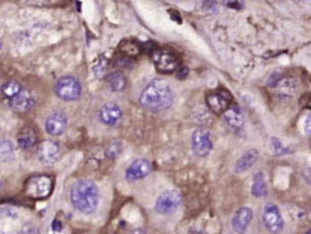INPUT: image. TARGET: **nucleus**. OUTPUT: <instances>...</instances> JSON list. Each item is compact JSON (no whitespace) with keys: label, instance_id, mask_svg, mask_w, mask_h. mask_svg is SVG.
<instances>
[{"label":"nucleus","instance_id":"1","mask_svg":"<svg viewBox=\"0 0 311 234\" xmlns=\"http://www.w3.org/2000/svg\"><path fill=\"white\" fill-rule=\"evenodd\" d=\"M174 95L166 80L154 79L150 82L140 96L139 102L149 111L158 112L172 106Z\"/></svg>","mask_w":311,"mask_h":234},{"label":"nucleus","instance_id":"2","mask_svg":"<svg viewBox=\"0 0 311 234\" xmlns=\"http://www.w3.org/2000/svg\"><path fill=\"white\" fill-rule=\"evenodd\" d=\"M99 189L90 179H79L72 185L71 202L78 212L92 214L99 205Z\"/></svg>","mask_w":311,"mask_h":234},{"label":"nucleus","instance_id":"3","mask_svg":"<svg viewBox=\"0 0 311 234\" xmlns=\"http://www.w3.org/2000/svg\"><path fill=\"white\" fill-rule=\"evenodd\" d=\"M53 178L50 176L47 175H39L31 177L25 184V195L33 200H39V199H46L50 195L53 190Z\"/></svg>","mask_w":311,"mask_h":234},{"label":"nucleus","instance_id":"4","mask_svg":"<svg viewBox=\"0 0 311 234\" xmlns=\"http://www.w3.org/2000/svg\"><path fill=\"white\" fill-rule=\"evenodd\" d=\"M54 91L60 99L66 100V102H73L81 96V85L74 76L67 75L62 76L56 82Z\"/></svg>","mask_w":311,"mask_h":234},{"label":"nucleus","instance_id":"5","mask_svg":"<svg viewBox=\"0 0 311 234\" xmlns=\"http://www.w3.org/2000/svg\"><path fill=\"white\" fill-rule=\"evenodd\" d=\"M154 66H155L156 71L162 74H170L176 71L179 66V61L176 56L173 54L168 49L163 48H155L150 53Z\"/></svg>","mask_w":311,"mask_h":234},{"label":"nucleus","instance_id":"6","mask_svg":"<svg viewBox=\"0 0 311 234\" xmlns=\"http://www.w3.org/2000/svg\"><path fill=\"white\" fill-rule=\"evenodd\" d=\"M233 97L226 89L213 90L205 95V102L207 108L213 113H224L227 109L232 105Z\"/></svg>","mask_w":311,"mask_h":234},{"label":"nucleus","instance_id":"7","mask_svg":"<svg viewBox=\"0 0 311 234\" xmlns=\"http://www.w3.org/2000/svg\"><path fill=\"white\" fill-rule=\"evenodd\" d=\"M183 202L182 193L176 190H166L156 200L155 210L162 215H169L179 208Z\"/></svg>","mask_w":311,"mask_h":234},{"label":"nucleus","instance_id":"8","mask_svg":"<svg viewBox=\"0 0 311 234\" xmlns=\"http://www.w3.org/2000/svg\"><path fill=\"white\" fill-rule=\"evenodd\" d=\"M262 222L266 229L273 234H279L284 229V220L278 207L274 203H266L262 207Z\"/></svg>","mask_w":311,"mask_h":234},{"label":"nucleus","instance_id":"9","mask_svg":"<svg viewBox=\"0 0 311 234\" xmlns=\"http://www.w3.org/2000/svg\"><path fill=\"white\" fill-rule=\"evenodd\" d=\"M192 150L197 157L204 158L209 155L212 149V139L206 129H196L191 139Z\"/></svg>","mask_w":311,"mask_h":234},{"label":"nucleus","instance_id":"10","mask_svg":"<svg viewBox=\"0 0 311 234\" xmlns=\"http://www.w3.org/2000/svg\"><path fill=\"white\" fill-rule=\"evenodd\" d=\"M37 155L39 162H41L43 165L52 166L54 165L55 163H58L60 157H61V147H60V145L56 141L46 140V141H42L38 145Z\"/></svg>","mask_w":311,"mask_h":234},{"label":"nucleus","instance_id":"11","mask_svg":"<svg viewBox=\"0 0 311 234\" xmlns=\"http://www.w3.org/2000/svg\"><path fill=\"white\" fill-rule=\"evenodd\" d=\"M153 166L152 163L147 159H137L130 164L125 171V178L129 182H135V180L145 178L152 172Z\"/></svg>","mask_w":311,"mask_h":234},{"label":"nucleus","instance_id":"12","mask_svg":"<svg viewBox=\"0 0 311 234\" xmlns=\"http://www.w3.org/2000/svg\"><path fill=\"white\" fill-rule=\"evenodd\" d=\"M67 116L62 111H54L46 121L47 133L53 136H59L63 134L67 128Z\"/></svg>","mask_w":311,"mask_h":234},{"label":"nucleus","instance_id":"13","mask_svg":"<svg viewBox=\"0 0 311 234\" xmlns=\"http://www.w3.org/2000/svg\"><path fill=\"white\" fill-rule=\"evenodd\" d=\"M36 104V99L33 95L28 90H23V91L17 95L15 98L9 99L10 108L18 112H26L31 110Z\"/></svg>","mask_w":311,"mask_h":234},{"label":"nucleus","instance_id":"14","mask_svg":"<svg viewBox=\"0 0 311 234\" xmlns=\"http://www.w3.org/2000/svg\"><path fill=\"white\" fill-rule=\"evenodd\" d=\"M122 109L113 102L106 103L99 110L100 122L106 126H116L119 122V120L122 119Z\"/></svg>","mask_w":311,"mask_h":234},{"label":"nucleus","instance_id":"15","mask_svg":"<svg viewBox=\"0 0 311 234\" xmlns=\"http://www.w3.org/2000/svg\"><path fill=\"white\" fill-rule=\"evenodd\" d=\"M252 219H253L252 208H249V207H241L233 216L232 220L233 229L239 234L246 233L249 223L252 222Z\"/></svg>","mask_w":311,"mask_h":234},{"label":"nucleus","instance_id":"16","mask_svg":"<svg viewBox=\"0 0 311 234\" xmlns=\"http://www.w3.org/2000/svg\"><path fill=\"white\" fill-rule=\"evenodd\" d=\"M223 119L230 128L234 130H241L245 126V116L242 109L237 104H232L223 113Z\"/></svg>","mask_w":311,"mask_h":234},{"label":"nucleus","instance_id":"17","mask_svg":"<svg viewBox=\"0 0 311 234\" xmlns=\"http://www.w3.org/2000/svg\"><path fill=\"white\" fill-rule=\"evenodd\" d=\"M38 135L35 128L24 127L17 135V143L22 149H29L37 143Z\"/></svg>","mask_w":311,"mask_h":234},{"label":"nucleus","instance_id":"18","mask_svg":"<svg viewBox=\"0 0 311 234\" xmlns=\"http://www.w3.org/2000/svg\"><path fill=\"white\" fill-rule=\"evenodd\" d=\"M257 158H259V152L256 149H249L243 154L241 158L237 160L235 164V172L236 173H243L252 167L254 164L256 163Z\"/></svg>","mask_w":311,"mask_h":234},{"label":"nucleus","instance_id":"19","mask_svg":"<svg viewBox=\"0 0 311 234\" xmlns=\"http://www.w3.org/2000/svg\"><path fill=\"white\" fill-rule=\"evenodd\" d=\"M106 82H108L110 89L115 92H122L126 89L128 85V79L123 74L122 72H113L106 76Z\"/></svg>","mask_w":311,"mask_h":234},{"label":"nucleus","instance_id":"20","mask_svg":"<svg viewBox=\"0 0 311 234\" xmlns=\"http://www.w3.org/2000/svg\"><path fill=\"white\" fill-rule=\"evenodd\" d=\"M269 192L267 189V183L262 172H257L253 177L252 184V195L255 197H265Z\"/></svg>","mask_w":311,"mask_h":234},{"label":"nucleus","instance_id":"21","mask_svg":"<svg viewBox=\"0 0 311 234\" xmlns=\"http://www.w3.org/2000/svg\"><path fill=\"white\" fill-rule=\"evenodd\" d=\"M15 158V147L10 140L0 139V163H8Z\"/></svg>","mask_w":311,"mask_h":234},{"label":"nucleus","instance_id":"22","mask_svg":"<svg viewBox=\"0 0 311 234\" xmlns=\"http://www.w3.org/2000/svg\"><path fill=\"white\" fill-rule=\"evenodd\" d=\"M119 50L120 53H122V55L126 56V58H134V56H137L141 54L142 49L141 46L139 45V43L134 42V41H129V40H126V41H123L119 45Z\"/></svg>","mask_w":311,"mask_h":234},{"label":"nucleus","instance_id":"23","mask_svg":"<svg viewBox=\"0 0 311 234\" xmlns=\"http://www.w3.org/2000/svg\"><path fill=\"white\" fill-rule=\"evenodd\" d=\"M23 90L24 89H23L21 83L16 82V80H10V82L3 84L2 93L6 97V98L12 99L15 98L17 95H19Z\"/></svg>","mask_w":311,"mask_h":234},{"label":"nucleus","instance_id":"24","mask_svg":"<svg viewBox=\"0 0 311 234\" xmlns=\"http://www.w3.org/2000/svg\"><path fill=\"white\" fill-rule=\"evenodd\" d=\"M272 149H273L274 154H277V155H285V154H290L291 153V149L284 146L283 142L277 138L272 139Z\"/></svg>","mask_w":311,"mask_h":234},{"label":"nucleus","instance_id":"25","mask_svg":"<svg viewBox=\"0 0 311 234\" xmlns=\"http://www.w3.org/2000/svg\"><path fill=\"white\" fill-rule=\"evenodd\" d=\"M108 62H106V60H104L103 58H100L98 60V62L96 63L95 67H93V72H95V75L97 78H103V76H105V72L106 68H108Z\"/></svg>","mask_w":311,"mask_h":234},{"label":"nucleus","instance_id":"26","mask_svg":"<svg viewBox=\"0 0 311 234\" xmlns=\"http://www.w3.org/2000/svg\"><path fill=\"white\" fill-rule=\"evenodd\" d=\"M120 152H122V146H120V143H118V142L111 143V145L108 147V149L105 150L106 155H108L110 159L116 158V157L118 155Z\"/></svg>","mask_w":311,"mask_h":234},{"label":"nucleus","instance_id":"27","mask_svg":"<svg viewBox=\"0 0 311 234\" xmlns=\"http://www.w3.org/2000/svg\"><path fill=\"white\" fill-rule=\"evenodd\" d=\"M116 66L119 67H125V68H130V67L134 66V61L130 58H126V56L122 55L120 58L116 60Z\"/></svg>","mask_w":311,"mask_h":234},{"label":"nucleus","instance_id":"28","mask_svg":"<svg viewBox=\"0 0 311 234\" xmlns=\"http://www.w3.org/2000/svg\"><path fill=\"white\" fill-rule=\"evenodd\" d=\"M21 234H39V230L37 229V227L31 226V225H26V226L23 227Z\"/></svg>","mask_w":311,"mask_h":234},{"label":"nucleus","instance_id":"29","mask_svg":"<svg viewBox=\"0 0 311 234\" xmlns=\"http://www.w3.org/2000/svg\"><path fill=\"white\" fill-rule=\"evenodd\" d=\"M304 132L306 133V135L311 136V112L304 120Z\"/></svg>","mask_w":311,"mask_h":234},{"label":"nucleus","instance_id":"30","mask_svg":"<svg viewBox=\"0 0 311 234\" xmlns=\"http://www.w3.org/2000/svg\"><path fill=\"white\" fill-rule=\"evenodd\" d=\"M302 175L304 177V179L306 180V183L309 184V185H311V167H306V169H304Z\"/></svg>","mask_w":311,"mask_h":234},{"label":"nucleus","instance_id":"31","mask_svg":"<svg viewBox=\"0 0 311 234\" xmlns=\"http://www.w3.org/2000/svg\"><path fill=\"white\" fill-rule=\"evenodd\" d=\"M187 74H189V68H187V67H182V68L178 71V74H176V76H178L179 79H185Z\"/></svg>","mask_w":311,"mask_h":234},{"label":"nucleus","instance_id":"32","mask_svg":"<svg viewBox=\"0 0 311 234\" xmlns=\"http://www.w3.org/2000/svg\"><path fill=\"white\" fill-rule=\"evenodd\" d=\"M53 229H54L55 232H61L62 230V225L59 220H54V221H53Z\"/></svg>","mask_w":311,"mask_h":234},{"label":"nucleus","instance_id":"33","mask_svg":"<svg viewBox=\"0 0 311 234\" xmlns=\"http://www.w3.org/2000/svg\"><path fill=\"white\" fill-rule=\"evenodd\" d=\"M227 5L230 6L232 9H241L242 8V3H239V2H228L227 3Z\"/></svg>","mask_w":311,"mask_h":234},{"label":"nucleus","instance_id":"34","mask_svg":"<svg viewBox=\"0 0 311 234\" xmlns=\"http://www.w3.org/2000/svg\"><path fill=\"white\" fill-rule=\"evenodd\" d=\"M132 234H147V233L145 232V230H142V229H136V230H134Z\"/></svg>","mask_w":311,"mask_h":234},{"label":"nucleus","instance_id":"35","mask_svg":"<svg viewBox=\"0 0 311 234\" xmlns=\"http://www.w3.org/2000/svg\"><path fill=\"white\" fill-rule=\"evenodd\" d=\"M2 88H3V84H2V79H0V91H2Z\"/></svg>","mask_w":311,"mask_h":234},{"label":"nucleus","instance_id":"36","mask_svg":"<svg viewBox=\"0 0 311 234\" xmlns=\"http://www.w3.org/2000/svg\"><path fill=\"white\" fill-rule=\"evenodd\" d=\"M307 106H309V108H311V99H310V102L307 103Z\"/></svg>","mask_w":311,"mask_h":234},{"label":"nucleus","instance_id":"37","mask_svg":"<svg viewBox=\"0 0 311 234\" xmlns=\"http://www.w3.org/2000/svg\"><path fill=\"white\" fill-rule=\"evenodd\" d=\"M305 234H311V228H310V229H309V230H307V232H306V233H305Z\"/></svg>","mask_w":311,"mask_h":234},{"label":"nucleus","instance_id":"38","mask_svg":"<svg viewBox=\"0 0 311 234\" xmlns=\"http://www.w3.org/2000/svg\"><path fill=\"white\" fill-rule=\"evenodd\" d=\"M196 234H204V233H202V232H197Z\"/></svg>","mask_w":311,"mask_h":234},{"label":"nucleus","instance_id":"39","mask_svg":"<svg viewBox=\"0 0 311 234\" xmlns=\"http://www.w3.org/2000/svg\"><path fill=\"white\" fill-rule=\"evenodd\" d=\"M0 49H2V41H0Z\"/></svg>","mask_w":311,"mask_h":234},{"label":"nucleus","instance_id":"40","mask_svg":"<svg viewBox=\"0 0 311 234\" xmlns=\"http://www.w3.org/2000/svg\"><path fill=\"white\" fill-rule=\"evenodd\" d=\"M0 188H2V185H0Z\"/></svg>","mask_w":311,"mask_h":234}]
</instances>
